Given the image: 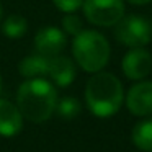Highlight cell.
Masks as SVG:
<instances>
[{
    "label": "cell",
    "mask_w": 152,
    "mask_h": 152,
    "mask_svg": "<svg viewBox=\"0 0 152 152\" xmlns=\"http://www.w3.org/2000/svg\"><path fill=\"white\" fill-rule=\"evenodd\" d=\"M57 93L51 82L41 79H28L20 85L17 93V106L23 118L31 123H44L54 115Z\"/></svg>",
    "instance_id": "1"
},
{
    "label": "cell",
    "mask_w": 152,
    "mask_h": 152,
    "mask_svg": "<svg viewBox=\"0 0 152 152\" xmlns=\"http://www.w3.org/2000/svg\"><path fill=\"white\" fill-rule=\"evenodd\" d=\"M124 90L116 75L110 72H95L85 85V103L98 118L115 115L123 105Z\"/></svg>",
    "instance_id": "2"
},
{
    "label": "cell",
    "mask_w": 152,
    "mask_h": 152,
    "mask_svg": "<svg viewBox=\"0 0 152 152\" xmlns=\"http://www.w3.org/2000/svg\"><path fill=\"white\" fill-rule=\"evenodd\" d=\"M75 62L85 72H100L110 61V43L103 34L93 30H82L72 41Z\"/></svg>",
    "instance_id": "3"
},
{
    "label": "cell",
    "mask_w": 152,
    "mask_h": 152,
    "mask_svg": "<svg viewBox=\"0 0 152 152\" xmlns=\"http://www.w3.org/2000/svg\"><path fill=\"white\" fill-rule=\"evenodd\" d=\"M115 36L128 48H144L152 39V21L137 15L123 17L116 23Z\"/></svg>",
    "instance_id": "4"
},
{
    "label": "cell",
    "mask_w": 152,
    "mask_h": 152,
    "mask_svg": "<svg viewBox=\"0 0 152 152\" xmlns=\"http://www.w3.org/2000/svg\"><path fill=\"white\" fill-rule=\"evenodd\" d=\"M83 15L96 26H115L124 17L123 0H83Z\"/></svg>",
    "instance_id": "5"
},
{
    "label": "cell",
    "mask_w": 152,
    "mask_h": 152,
    "mask_svg": "<svg viewBox=\"0 0 152 152\" xmlns=\"http://www.w3.org/2000/svg\"><path fill=\"white\" fill-rule=\"evenodd\" d=\"M121 69L129 80H142L152 70V56L144 48H132L123 57Z\"/></svg>",
    "instance_id": "6"
},
{
    "label": "cell",
    "mask_w": 152,
    "mask_h": 152,
    "mask_svg": "<svg viewBox=\"0 0 152 152\" xmlns=\"http://www.w3.org/2000/svg\"><path fill=\"white\" fill-rule=\"evenodd\" d=\"M67 38L62 30L56 26H44L34 36V48L36 53L43 54L46 57L59 56L62 49L66 48Z\"/></svg>",
    "instance_id": "7"
},
{
    "label": "cell",
    "mask_w": 152,
    "mask_h": 152,
    "mask_svg": "<svg viewBox=\"0 0 152 152\" xmlns=\"http://www.w3.org/2000/svg\"><path fill=\"white\" fill-rule=\"evenodd\" d=\"M126 106L134 116L152 115V82L142 80L129 88L126 95Z\"/></svg>",
    "instance_id": "8"
},
{
    "label": "cell",
    "mask_w": 152,
    "mask_h": 152,
    "mask_svg": "<svg viewBox=\"0 0 152 152\" xmlns=\"http://www.w3.org/2000/svg\"><path fill=\"white\" fill-rule=\"evenodd\" d=\"M23 128V115L10 100L0 98V136L12 137Z\"/></svg>",
    "instance_id": "9"
},
{
    "label": "cell",
    "mask_w": 152,
    "mask_h": 152,
    "mask_svg": "<svg viewBox=\"0 0 152 152\" xmlns=\"http://www.w3.org/2000/svg\"><path fill=\"white\" fill-rule=\"evenodd\" d=\"M48 75L53 82L59 87H67L75 79V64L66 56H54L49 61V70Z\"/></svg>",
    "instance_id": "10"
},
{
    "label": "cell",
    "mask_w": 152,
    "mask_h": 152,
    "mask_svg": "<svg viewBox=\"0 0 152 152\" xmlns=\"http://www.w3.org/2000/svg\"><path fill=\"white\" fill-rule=\"evenodd\" d=\"M49 61L51 57H46L39 53L30 54L18 64V70H20V74L25 79H38V77L48 75Z\"/></svg>",
    "instance_id": "11"
},
{
    "label": "cell",
    "mask_w": 152,
    "mask_h": 152,
    "mask_svg": "<svg viewBox=\"0 0 152 152\" xmlns=\"http://www.w3.org/2000/svg\"><path fill=\"white\" fill-rule=\"evenodd\" d=\"M132 142L139 151L152 152V118L142 119L132 128Z\"/></svg>",
    "instance_id": "12"
},
{
    "label": "cell",
    "mask_w": 152,
    "mask_h": 152,
    "mask_svg": "<svg viewBox=\"0 0 152 152\" xmlns=\"http://www.w3.org/2000/svg\"><path fill=\"white\" fill-rule=\"evenodd\" d=\"M26 30H28L26 20H25V17H21V15H18V13L8 15L4 20V23H2V33H4L5 36L12 38V39L21 38L26 33Z\"/></svg>",
    "instance_id": "13"
},
{
    "label": "cell",
    "mask_w": 152,
    "mask_h": 152,
    "mask_svg": "<svg viewBox=\"0 0 152 152\" xmlns=\"http://www.w3.org/2000/svg\"><path fill=\"white\" fill-rule=\"evenodd\" d=\"M80 111H82V105L74 96H66V98L59 100L56 105V113L62 119H74L80 115Z\"/></svg>",
    "instance_id": "14"
},
{
    "label": "cell",
    "mask_w": 152,
    "mask_h": 152,
    "mask_svg": "<svg viewBox=\"0 0 152 152\" xmlns=\"http://www.w3.org/2000/svg\"><path fill=\"white\" fill-rule=\"evenodd\" d=\"M62 26H64V31L72 34V36H77V34L83 30L82 20H80V17H77L75 13H67L66 17L62 18Z\"/></svg>",
    "instance_id": "15"
},
{
    "label": "cell",
    "mask_w": 152,
    "mask_h": 152,
    "mask_svg": "<svg viewBox=\"0 0 152 152\" xmlns=\"http://www.w3.org/2000/svg\"><path fill=\"white\" fill-rule=\"evenodd\" d=\"M53 4L64 13H74L82 7L83 0H53Z\"/></svg>",
    "instance_id": "16"
},
{
    "label": "cell",
    "mask_w": 152,
    "mask_h": 152,
    "mask_svg": "<svg viewBox=\"0 0 152 152\" xmlns=\"http://www.w3.org/2000/svg\"><path fill=\"white\" fill-rule=\"evenodd\" d=\"M128 2L132 5H145V4H149L151 0H128Z\"/></svg>",
    "instance_id": "17"
},
{
    "label": "cell",
    "mask_w": 152,
    "mask_h": 152,
    "mask_svg": "<svg viewBox=\"0 0 152 152\" xmlns=\"http://www.w3.org/2000/svg\"><path fill=\"white\" fill-rule=\"evenodd\" d=\"M2 18H4V8H2V5H0V23H2Z\"/></svg>",
    "instance_id": "18"
},
{
    "label": "cell",
    "mask_w": 152,
    "mask_h": 152,
    "mask_svg": "<svg viewBox=\"0 0 152 152\" xmlns=\"http://www.w3.org/2000/svg\"><path fill=\"white\" fill-rule=\"evenodd\" d=\"M0 90H2V82H0Z\"/></svg>",
    "instance_id": "19"
}]
</instances>
